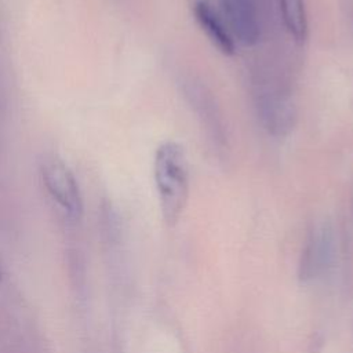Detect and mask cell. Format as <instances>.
Masks as SVG:
<instances>
[{"instance_id":"1","label":"cell","mask_w":353,"mask_h":353,"mask_svg":"<svg viewBox=\"0 0 353 353\" xmlns=\"http://www.w3.org/2000/svg\"><path fill=\"white\" fill-rule=\"evenodd\" d=\"M153 176L163 215L168 223L181 216L189 196V164L183 146L174 141L157 146Z\"/></svg>"},{"instance_id":"2","label":"cell","mask_w":353,"mask_h":353,"mask_svg":"<svg viewBox=\"0 0 353 353\" xmlns=\"http://www.w3.org/2000/svg\"><path fill=\"white\" fill-rule=\"evenodd\" d=\"M255 85V103L265 127L273 134H285L295 117L288 94L272 76H261Z\"/></svg>"},{"instance_id":"3","label":"cell","mask_w":353,"mask_h":353,"mask_svg":"<svg viewBox=\"0 0 353 353\" xmlns=\"http://www.w3.org/2000/svg\"><path fill=\"white\" fill-rule=\"evenodd\" d=\"M40 172L50 196L70 216H79L83 210V200L79 183L70 168L62 160L51 157L41 163Z\"/></svg>"},{"instance_id":"4","label":"cell","mask_w":353,"mask_h":353,"mask_svg":"<svg viewBox=\"0 0 353 353\" xmlns=\"http://www.w3.org/2000/svg\"><path fill=\"white\" fill-rule=\"evenodd\" d=\"M183 92L189 105L197 114L200 124L205 128L208 139H211L214 146L223 149L228 141L226 127L212 92L194 79H189L183 83Z\"/></svg>"},{"instance_id":"5","label":"cell","mask_w":353,"mask_h":353,"mask_svg":"<svg viewBox=\"0 0 353 353\" xmlns=\"http://www.w3.org/2000/svg\"><path fill=\"white\" fill-rule=\"evenodd\" d=\"M222 10L233 37L244 46H255L261 37L256 0H222Z\"/></svg>"},{"instance_id":"6","label":"cell","mask_w":353,"mask_h":353,"mask_svg":"<svg viewBox=\"0 0 353 353\" xmlns=\"http://www.w3.org/2000/svg\"><path fill=\"white\" fill-rule=\"evenodd\" d=\"M193 14L199 26L207 34L208 40L223 55H233L236 52V43L233 34L230 33L228 25L223 22L219 14L207 0H196L193 4Z\"/></svg>"},{"instance_id":"7","label":"cell","mask_w":353,"mask_h":353,"mask_svg":"<svg viewBox=\"0 0 353 353\" xmlns=\"http://www.w3.org/2000/svg\"><path fill=\"white\" fill-rule=\"evenodd\" d=\"M281 19L295 41L303 43L307 37V15L303 0H280Z\"/></svg>"},{"instance_id":"8","label":"cell","mask_w":353,"mask_h":353,"mask_svg":"<svg viewBox=\"0 0 353 353\" xmlns=\"http://www.w3.org/2000/svg\"><path fill=\"white\" fill-rule=\"evenodd\" d=\"M0 280H1V270H0Z\"/></svg>"}]
</instances>
